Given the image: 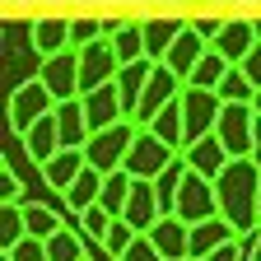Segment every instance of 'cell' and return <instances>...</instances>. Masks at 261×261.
<instances>
[{
	"label": "cell",
	"mask_w": 261,
	"mask_h": 261,
	"mask_svg": "<svg viewBox=\"0 0 261 261\" xmlns=\"http://www.w3.org/2000/svg\"><path fill=\"white\" fill-rule=\"evenodd\" d=\"M219 191V215L238 228V233H256L261 228V168L252 159H233L215 177Z\"/></svg>",
	"instance_id": "cell-1"
},
{
	"label": "cell",
	"mask_w": 261,
	"mask_h": 261,
	"mask_svg": "<svg viewBox=\"0 0 261 261\" xmlns=\"http://www.w3.org/2000/svg\"><path fill=\"white\" fill-rule=\"evenodd\" d=\"M136 130H140L136 121H117V126H108V130H93L89 145H84L89 168H98V173L126 168V154H130V145H136Z\"/></svg>",
	"instance_id": "cell-2"
},
{
	"label": "cell",
	"mask_w": 261,
	"mask_h": 261,
	"mask_svg": "<svg viewBox=\"0 0 261 261\" xmlns=\"http://www.w3.org/2000/svg\"><path fill=\"white\" fill-rule=\"evenodd\" d=\"M219 145L233 159H252V136H256V108L252 103H224L219 121H215Z\"/></svg>",
	"instance_id": "cell-3"
},
{
	"label": "cell",
	"mask_w": 261,
	"mask_h": 261,
	"mask_svg": "<svg viewBox=\"0 0 261 261\" xmlns=\"http://www.w3.org/2000/svg\"><path fill=\"white\" fill-rule=\"evenodd\" d=\"M47 112H56V98H51V89L42 80L14 84V93H10V130H14V136H23V130L33 121H42Z\"/></svg>",
	"instance_id": "cell-4"
},
{
	"label": "cell",
	"mask_w": 261,
	"mask_h": 261,
	"mask_svg": "<svg viewBox=\"0 0 261 261\" xmlns=\"http://www.w3.org/2000/svg\"><path fill=\"white\" fill-rule=\"evenodd\" d=\"M177 219L187 224H201V219H215L219 215V191H215V177H201V173H187L182 187H177V205H173Z\"/></svg>",
	"instance_id": "cell-5"
},
{
	"label": "cell",
	"mask_w": 261,
	"mask_h": 261,
	"mask_svg": "<svg viewBox=\"0 0 261 261\" xmlns=\"http://www.w3.org/2000/svg\"><path fill=\"white\" fill-rule=\"evenodd\" d=\"M173 159H177V149H173V145H163L149 126H140V130H136V145H130V154H126V173H130V177L154 182Z\"/></svg>",
	"instance_id": "cell-6"
},
{
	"label": "cell",
	"mask_w": 261,
	"mask_h": 261,
	"mask_svg": "<svg viewBox=\"0 0 261 261\" xmlns=\"http://www.w3.org/2000/svg\"><path fill=\"white\" fill-rule=\"evenodd\" d=\"M117 70H121V56H117L112 38H98V42L80 47V93H93V89L112 84Z\"/></svg>",
	"instance_id": "cell-7"
},
{
	"label": "cell",
	"mask_w": 261,
	"mask_h": 261,
	"mask_svg": "<svg viewBox=\"0 0 261 261\" xmlns=\"http://www.w3.org/2000/svg\"><path fill=\"white\" fill-rule=\"evenodd\" d=\"M38 80L51 89L56 103H70V98H80V47H65V51H56V56H42Z\"/></svg>",
	"instance_id": "cell-8"
},
{
	"label": "cell",
	"mask_w": 261,
	"mask_h": 261,
	"mask_svg": "<svg viewBox=\"0 0 261 261\" xmlns=\"http://www.w3.org/2000/svg\"><path fill=\"white\" fill-rule=\"evenodd\" d=\"M182 84H187V80H182L177 70H168L163 61H154V75H149L145 98H140V108H136V117H130V121H136V126H149L163 108L173 103V98H182Z\"/></svg>",
	"instance_id": "cell-9"
},
{
	"label": "cell",
	"mask_w": 261,
	"mask_h": 261,
	"mask_svg": "<svg viewBox=\"0 0 261 261\" xmlns=\"http://www.w3.org/2000/svg\"><path fill=\"white\" fill-rule=\"evenodd\" d=\"M219 108H224V98L215 89H196L187 84L182 89V117H187V145H196L201 136H210L215 121H219Z\"/></svg>",
	"instance_id": "cell-10"
},
{
	"label": "cell",
	"mask_w": 261,
	"mask_h": 261,
	"mask_svg": "<svg viewBox=\"0 0 261 261\" xmlns=\"http://www.w3.org/2000/svg\"><path fill=\"white\" fill-rule=\"evenodd\" d=\"M19 145H23V154L33 159V163H38V168H42V163L47 159H56L65 145H61V126H56V112H47L42 121H33L28 130H23V136H19Z\"/></svg>",
	"instance_id": "cell-11"
},
{
	"label": "cell",
	"mask_w": 261,
	"mask_h": 261,
	"mask_svg": "<svg viewBox=\"0 0 261 261\" xmlns=\"http://www.w3.org/2000/svg\"><path fill=\"white\" fill-rule=\"evenodd\" d=\"M80 98H84V117H89V126H93V130H108V126H117V121H130V117H126V108H121L117 80H112V84H103V89H93V93H80Z\"/></svg>",
	"instance_id": "cell-12"
},
{
	"label": "cell",
	"mask_w": 261,
	"mask_h": 261,
	"mask_svg": "<svg viewBox=\"0 0 261 261\" xmlns=\"http://www.w3.org/2000/svg\"><path fill=\"white\" fill-rule=\"evenodd\" d=\"M154 247L168 256V261H191V224L177 219V215H163L154 228H149Z\"/></svg>",
	"instance_id": "cell-13"
},
{
	"label": "cell",
	"mask_w": 261,
	"mask_h": 261,
	"mask_svg": "<svg viewBox=\"0 0 261 261\" xmlns=\"http://www.w3.org/2000/svg\"><path fill=\"white\" fill-rule=\"evenodd\" d=\"M224 61H233V65H243L247 61V51L256 47V23L252 19H224V28H219V38L210 42Z\"/></svg>",
	"instance_id": "cell-14"
},
{
	"label": "cell",
	"mask_w": 261,
	"mask_h": 261,
	"mask_svg": "<svg viewBox=\"0 0 261 261\" xmlns=\"http://www.w3.org/2000/svg\"><path fill=\"white\" fill-rule=\"evenodd\" d=\"M182 154H187V163H191V173H201V177H219L228 163H233V154L219 145V136H215V130H210V136H201L196 145H187Z\"/></svg>",
	"instance_id": "cell-15"
},
{
	"label": "cell",
	"mask_w": 261,
	"mask_h": 261,
	"mask_svg": "<svg viewBox=\"0 0 261 261\" xmlns=\"http://www.w3.org/2000/svg\"><path fill=\"white\" fill-rule=\"evenodd\" d=\"M121 219H130L140 228V233H149V228L163 219V205H159V191H154V182H145V177H136V187H130V201H126V215Z\"/></svg>",
	"instance_id": "cell-16"
},
{
	"label": "cell",
	"mask_w": 261,
	"mask_h": 261,
	"mask_svg": "<svg viewBox=\"0 0 261 261\" xmlns=\"http://www.w3.org/2000/svg\"><path fill=\"white\" fill-rule=\"evenodd\" d=\"M84 168H89L84 149H61L56 159H47V163H42V182H47L56 196H65V191L75 187V177H80Z\"/></svg>",
	"instance_id": "cell-17"
},
{
	"label": "cell",
	"mask_w": 261,
	"mask_h": 261,
	"mask_svg": "<svg viewBox=\"0 0 261 261\" xmlns=\"http://www.w3.org/2000/svg\"><path fill=\"white\" fill-rule=\"evenodd\" d=\"M56 126H61V145L65 149H84L93 126L84 117V98H70V103H56Z\"/></svg>",
	"instance_id": "cell-18"
},
{
	"label": "cell",
	"mask_w": 261,
	"mask_h": 261,
	"mask_svg": "<svg viewBox=\"0 0 261 261\" xmlns=\"http://www.w3.org/2000/svg\"><path fill=\"white\" fill-rule=\"evenodd\" d=\"M149 75H154V61H149V56H145V61H130V65H121V70H117V93H121L126 117H136V108H140V98H145Z\"/></svg>",
	"instance_id": "cell-19"
},
{
	"label": "cell",
	"mask_w": 261,
	"mask_h": 261,
	"mask_svg": "<svg viewBox=\"0 0 261 261\" xmlns=\"http://www.w3.org/2000/svg\"><path fill=\"white\" fill-rule=\"evenodd\" d=\"M238 238V228L228 224L224 215H215V219H201V224H191V261H201V256H210L215 247H224V243H233Z\"/></svg>",
	"instance_id": "cell-20"
},
{
	"label": "cell",
	"mask_w": 261,
	"mask_h": 261,
	"mask_svg": "<svg viewBox=\"0 0 261 261\" xmlns=\"http://www.w3.org/2000/svg\"><path fill=\"white\" fill-rule=\"evenodd\" d=\"M205 51H210V42H205V38H201V33H196L191 23H187V28H182V38L173 42V51L163 56V65H168V70H177L182 80H191V70H196V61H201Z\"/></svg>",
	"instance_id": "cell-21"
},
{
	"label": "cell",
	"mask_w": 261,
	"mask_h": 261,
	"mask_svg": "<svg viewBox=\"0 0 261 261\" xmlns=\"http://www.w3.org/2000/svg\"><path fill=\"white\" fill-rule=\"evenodd\" d=\"M145 28V51H149V61H163V56H168L173 51V42L182 38V19H145L140 23Z\"/></svg>",
	"instance_id": "cell-22"
},
{
	"label": "cell",
	"mask_w": 261,
	"mask_h": 261,
	"mask_svg": "<svg viewBox=\"0 0 261 261\" xmlns=\"http://www.w3.org/2000/svg\"><path fill=\"white\" fill-rule=\"evenodd\" d=\"M70 47V19H33V51L56 56Z\"/></svg>",
	"instance_id": "cell-23"
},
{
	"label": "cell",
	"mask_w": 261,
	"mask_h": 261,
	"mask_svg": "<svg viewBox=\"0 0 261 261\" xmlns=\"http://www.w3.org/2000/svg\"><path fill=\"white\" fill-rule=\"evenodd\" d=\"M149 130H154L163 145H173V149L182 154V149H187V117H182V98H173V103L149 121Z\"/></svg>",
	"instance_id": "cell-24"
},
{
	"label": "cell",
	"mask_w": 261,
	"mask_h": 261,
	"mask_svg": "<svg viewBox=\"0 0 261 261\" xmlns=\"http://www.w3.org/2000/svg\"><path fill=\"white\" fill-rule=\"evenodd\" d=\"M103 177H108V173H98V168H84V173L75 177V187L65 191V205H70L75 215H84L89 205H98V196H103Z\"/></svg>",
	"instance_id": "cell-25"
},
{
	"label": "cell",
	"mask_w": 261,
	"mask_h": 261,
	"mask_svg": "<svg viewBox=\"0 0 261 261\" xmlns=\"http://www.w3.org/2000/svg\"><path fill=\"white\" fill-rule=\"evenodd\" d=\"M130 187H136V177H130L126 168L108 173V177H103V196H98V205L121 219V215H126V201H130Z\"/></svg>",
	"instance_id": "cell-26"
},
{
	"label": "cell",
	"mask_w": 261,
	"mask_h": 261,
	"mask_svg": "<svg viewBox=\"0 0 261 261\" xmlns=\"http://www.w3.org/2000/svg\"><path fill=\"white\" fill-rule=\"evenodd\" d=\"M191 173V163H187V154H177L168 168H163L159 177H154V191H159V205H163V215H173V205H177V187H182V177Z\"/></svg>",
	"instance_id": "cell-27"
},
{
	"label": "cell",
	"mask_w": 261,
	"mask_h": 261,
	"mask_svg": "<svg viewBox=\"0 0 261 261\" xmlns=\"http://www.w3.org/2000/svg\"><path fill=\"white\" fill-rule=\"evenodd\" d=\"M23 224H28V238H51V233H61V215L56 210H47V205H38V201H23Z\"/></svg>",
	"instance_id": "cell-28"
},
{
	"label": "cell",
	"mask_w": 261,
	"mask_h": 261,
	"mask_svg": "<svg viewBox=\"0 0 261 261\" xmlns=\"http://www.w3.org/2000/svg\"><path fill=\"white\" fill-rule=\"evenodd\" d=\"M224 103H256V84L247 80V70L243 65H228V75L219 80V89H215Z\"/></svg>",
	"instance_id": "cell-29"
},
{
	"label": "cell",
	"mask_w": 261,
	"mask_h": 261,
	"mask_svg": "<svg viewBox=\"0 0 261 261\" xmlns=\"http://www.w3.org/2000/svg\"><path fill=\"white\" fill-rule=\"evenodd\" d=\"M112 47H117L121 65H130V61H145V56H149V51H145V28H140V23H121V28L112 33Z\"/></svg>",
	"instance_id": "cell-30"
},
{
	"label": "cell",
	"mask_w": 261,
	"mask_h": 261,
	"mask_svg": "<svg viewBox=\"0 0 261 261\" xmlns=\"http://www.w3.org/2000/svg\"><path fill=\"white\" fill-rule=\"evenodd\" d=\"M228 65H233V61H224V56L210 47L201 61H196V70H191V80H187V84H196V89H219V80L228 75Z\"/></svg>",
	"instance_id": "cell-31"
},
{
	"label": "cell",
	"mask_w": 261,
	"mask_h": 261,
	"mask_svg": "<svg viewBox=\"0 0 261 261\" xmlns=\"http://www.w3.org/2000/svg\"><path fill=\"white\" fill-rule=\"evenodd\" d=\"M47 256H51V261H89V256H84V243H80V233H75L70 224H65L61 233L47 238Z\"/></svg>",
	"instance_id": "cell-32"
},
{
	"label": "cell",
	"mask_w": 261,
	"mask_h": 261,
	"mask_svg": "<svg viewBox=\"0 0 261 261\" xmlns=\"http://www.w3.org/2000/svg\"><path fill=\"white\" fill-rule=\"evenodd\" d=\"M28 238V224H23V205H0V247H19Z\"/></svg>",
	"instance_id": "cell-33"
},
{
	"label": "cell",
	"mask_w": 261,
	"mask_h": 261,
	"mask_svg": "<svg viewBox=\"0 0 261 261\" xmlns=\"http://www.w3.org/2000/svg\"><path fill=\"white\" fill-rule=\"evenodd\" d=\"M140 238V228L130 224V219H112V228H108V238H103V252L112 256V261H121L126 256V247Z\"/></svg>",
	"instance_id": "cell-34"
},
{
	"label": "cell",
	"mask_w": 261,
	"mask_h": 261,
	"mask_svg": "<svg viewBox=\"0 0 261 261\" xmlns=\"http://www.w3.org/2000/svg\"><path fill=\"white\" fill-rule=\"evenodd\" d=\"M112 219H117V215H108L103 205H89V210L80 215V224H84V233H89V238H93L98 247H103V238H108V228H112Z\"/></svg>",
	"instance_id": "cell-35"
},
{
	"label": "cell",
	"mask_w": 261,
	"mask_h": 261,
	"mask_svg": "<svg viewBox=\"0 0 261 261\" xmlns=\"http://www.w3.org/2000/svg\"><path fill=\"white\" fill-rule=\"evenodd\" d=\"M98 38H108L103 19H70V47H89Z\"/></svg>",
	"instance_id": "cell-36"
},
{
	"label": "cell",
	"mask_w": 261,
	"mask_h": 261,
	"mask_svg": "<svg viewBox=\"0 0 261 261\" xmlns=\"http://www.w3.org/2000/svg\"><path fill=\"white\" fill-rule=\"evenodd\" d=\"M5 256H10V261H51L42 238H23V243H19V247H10Z\"/></svg>",
	"instance_id": "cell-37"
},
{
	"label": "cell",
	"mask_w": 261,
	"mask_h": 261,
	"mask_svg": "<svg viewBox=\"0 0 261 261\" xmlns=\"http://www.w3.org/2000/svg\"><path fill=\"white\" fill-rule=\"evenodd\" d=\"M121 261H168V256H163V252L154 247V238H149V233H140L136 243L126 247V256H121Z\"/></svg>",
	"instance_id": "cell-38"
},
{
	"label": "cell",
	"mask_w": 261,
	"mask_h": 261,
	"mask_svg": "<svg viewBox=\"0 0 261 261\" xmlns=\"http://www.w3.org/2000/svg\"><path fill=\"white\" fill-rule=\"evenodd\" d=\"M0 196H5V205H23V182L14 173V163H5V177H0Z\"/></svg>",
	"instance_id": "cell-39"
},
{
	"label": "cell",
	"mask_w": 261,
	"mask_h": 261,
	"mask_svg": "<svg viewBox=\"0 0 261 261\" xmlns=\"http://www.w3.org/2000/svg\"><path fill=\"white\" fill-rule=\"evenodd\" d=\"M243 70H247V80L261 89V38H256V47L247 51V61H243Z\"/></svg>",
	"instance_id": "cell-40"
},
{
	"label": "cell",
	"mask_w": 261,
	"mask_h": 261,
	"mask_svg": "<svg viewBox=\"0 0 261 261\" xmlns=\"http://www.w3.org/2000/svg\"><path fill=\"white\" fill-rule=\"evenodd\" d=\"M201 261H247V256H243V247H238V238H233V243L215 247V252H210V256H201Z\"/></svg>",
	"instance_id": "cell-41"
},
{
	"label": "cell",
	"mask_w": 261,
	"mask_h": 261,
	"mask_svg": "<svg viewBox=\"0 0 261 261\" xmlns=\"http://www.w3.org/2000/svg\"><path fill=\"white\" fill-rule=\"evenodd\" d=\"M191 28L201 33L205 42H215V38H219V28H224V19H191Z\"/></svg>",
	"instance_id": "cell-42"
},
{
	"label": "cell",
	"mask_w": 261,
	"mask_h": 261,
	"mask_svg": "<svg viewBox=\"0 0 261 261\" xmlns=\"http://www.w3.org/2000/svg\"><path fill=\"white\" fill-rule=\"evenodd\" d=\"M252 163L261 168V112H256V136H252Z\"/></svg>",
	"instance_id": "cell-43"
},
{
	"label": "cell",
	"mask_w": 261,
	"mask_h": 261,
	"mask_svg": "<svg viewBox=\"0 0 261 261\" xmlns=\"http://www.w3.org/2000/svg\"><path fill=\"white\" fill-rule=\"evenodd\" d=\"M252 261H261V233H256V247H252Z\"/></svg>",
	"instance_id": "cell-44"
},
{
	"label": "cell",
	"mask_w": 261,
	"mask_h": 261,
	"mask_svg": "<svg viewBox=\"0 0 261 261\" xmlns=\"http://www.w3.org/2000/svg\"><path fill=\"white\" fill-rule=\"evenodd\" d=\"M252 108H256V112H261V89H256V103H252Z\"/></svg>",
	"instance_id": "cell-45"
},
{
	"label": "cell",
	"mask_w": 261,
	"mask_h": 261,
	"mask_svg": "<svg viewBox=\"0 0 261 261\" xmlns=\"http://www.w3.org/2000/svg\"><path fill=\"white\" fill-rule=\"evenodd\" d=\"M252 23H256V38H261V19H252Z\"/></svg>",
	"instance_id": "cell-46"
},
{
	"label": "cell",
	"mask_w": 261,
	"mask_h": 261,
	"mask_svg": "<svg viewBox=\"0 0 261 261\" xmlns=\"http://www.w3.org/2000/svg\"><path fill=\"white\" fill-rule=\"evenodd\" d=\"M5 261H10V256H5Z\"/></svg>",
	"instance_id": "cell-47"
}]
</instances>
